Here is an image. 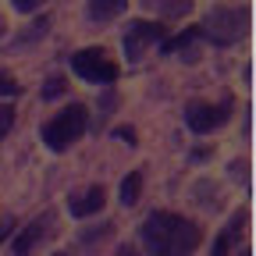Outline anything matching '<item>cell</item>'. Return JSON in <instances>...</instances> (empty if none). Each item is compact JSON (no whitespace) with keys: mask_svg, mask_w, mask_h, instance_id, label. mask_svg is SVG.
Here are the masks:
<instances>
[{"mask_svg":"<svg viewBox=\"0 0 256 256\" xmlns=\"http://www.w3.org/2000/svg\"><path fill=\"white\" fill-rule=\"evenodd\" d=\"M57 256H60V252H57Z\"/></svg>","mask_w":256,"mask_h":256,"instance_id":"ac0fdd59","label":"cell"},{"mask_svg":"<svg viewBox=\"0 0 256 256\" xmlns=\"http://www.w3.org/2000/svg\"><path fill=\"white\" fill-rule=\"evenodd\" d=\"M124 8H128V0H89V14L96 22H107V18L121 14Z\"/></svg>","mask_w":256,"mask_h":256,"instance_id":"9c48e42d","label":"cell"},{"mask_svg":"<svg viewBox=\"0 0 256 256\" xmlns=\"http://www.w3.org/2000/svg\"><path fill=\"white\" fill-rule=\"evenodd\" d=\"M82 132H86V107H82V104L64 107L54 121L43 124V139H46V146L57 150V153H60V150H68Z\"/></svg>","mask_w":256,"mask_h":256,"instance_id":"7a4b0ae2","label":"cell"},{"mask_svg":"<svg viewBox=\"0 0 256 256\" xmlns=\"http://www.w3.org/2000/svg\"><path fill=\"white\" fill-rule=\"evenodd\" d=\"M72 72L86 82H114L118 78V64L100 50V46H89V50H78L72 57Z\"/></svg>","mask_w":256,"mask_h":256,"instance_id":"3957f363","label":"cell"},{"mask_svg":"<svg viewBox=\"0 0 256 256\" xmlns=\"http://www.w3.org/2000/svg\"><path fill=\"white\" fill-rule=\"evenodd\" d=\"M11 124H14V110L11 107H0V139L11 132Z\"/></svg>","mask_w":256,"mask_h":256,"instance_id":"4fadbf2b","label":"cell"},{"mask_svg":"<svg viewBox=\"0 0 256 256\" xmlns=\"http://www.w3.org/2000/svg\"><path fill=\"white\" fill-rule=\"evenodd\" d=\"M60 92H64V78H50V82H46V89H43L46 100H54V96H60Z\"/></svg>","mask_w":256,"mask_h":256,"instance_id":"5bb4252c","label":"cell"},{"mask_svg":"<svg viewBox=\"0 0 256 256\" xmlns=\"http://www.w3.org/2000/svg\"><path fill=\"white\" fill-rule=\"evenodd\" d=\"M200 238H203V232L196 224L178 214H168V210L150 214V220L142 224V242L153 256H188L200 246Z\"/></svg>","mask_w":256,"mask_h":256,"instance_id":"6da1fadb","label":"cell"},{"mask_svg":"<svg viewBox=\"0 0 256 256\" xmlns=\"http://www.w3.org/2000/svg\"><path fill=\"white\" fill-rule=\"evenodd\" d=\"M139 188H142V174L132 171V174L121 182V203H124V206H136V203H139Z\"/></svg>","mask_w":256,"mask_h":256,"instance_id":"30bf717a","label":"cell"},{"mask_svg":"<svg viewBox=\"0 0 256 256\" xmlns=\"http://www.w3.org/2000/svg\"><path fill=\"white\" fill-rule=\"evenodd\" d=\"M235 235H238V228H232V232H224V235L217 238V246H214V256H228V249H232Z\"/></svg>","mask_w":256,"mask_h":256,"instance_id":"8fae6325","label":"cell"},{"mask_svg":"<svg viewBox=\"0 0 256 256\" xmlns=\"http://www.w3.org/2000/svg\"><path fill=\"white\" fill-rule=\"evenodd\" d=\"M160 36H164V28H160L156 22H132V25L124 28V50H128V57L139 60V57H142V50H146V46H153Z\"/></svg>","mask_w":256,"mask_h":256,"instance_id":"277c9868","label":"cell"},{"mask_svg":"<svg viewBox=\"0 0 256 256\" xmlns=\"http://www.w3.org/2000/svg\"><path fill=\"white\" fill-rule=\"evenodd\" d=\"M104 203H107V192H104L100 185H92L89 192H82V196L72 200V214H75V217H89V214H96V210H104Z\"/></svg>","mask_w":256,"mask_h":256,"instance_id":"52a82bcc","label":"cell"},{"mask_svg":"<svg viewBox=\"0 0 256 256\" xmlns=\"http://www.w3.org/2000/svg\"><path fill=\"white\" fill-rule=\"evenodd\" d=\"M0 96H18V82L8 72H0Z\"/></svg>","mask_w":256,"mask_h":256,"instance_id":"7c38bea8","label":"cell"},{"mask_svg":"<svg viewBox=\"0 0 256 256\" xmlns=\"http://www.w3.org/2000/svg\"><path fill=\"white\" fill-rule=\"evenodd\" d=\"M11 4H14V11H22V14H28V11H36V8L43 4V0H11Z\"/></svg>","mask_w":256,"mask_h":256,"instance_id":"9a60e30c","label":"cell"},{"mask_svg":"<svg viewBox=\"0 0 256 256\" xmlns=\"http://www.w3.org/2000/svg\"><path fill=\"white\" fill-rule=\"evenodd\" d=\"M0 28H4V18H0Z\"/></svg>","mask_w":256,"mask_h":256,"instance_id":"e0dca14e","label":"cell"},{"mask_svg":"<svg viewBox=\"0 0 256 256\" xmlns=\"http://www.w3.org/2000/svg\"><path fill=\"white\" fill-rule=\"evenodd\" d=\"M224 121H228V104H192L188 107V128L192 132H214V128H220Z\"/></svg>","mask_w":256,"mask_h":256,"instance_id":"5b68a950","label":"cell"},{"mask_svg":"<svg viewBox=\"0 0 256 256\" xmlns=\"http://www.w3.org/2000/svg\"><path fill=\"white\" fill-rule=\"evenodd\" d=\"M114 256H139V252H136V249H132V246H121V249H118V252H114Z\"/></svg>","mask_w":256,"mask_h":256,"instance_id":"2e32d148","label":"cell"},{"mask_svg":"<svg viewBox=\"0 0 256 256\" xmlns=\"http://www.w3.org/2000/svg\"><path fill=\"white\" fill-rule=\"evenodd\" d=\"M50 224H54V217H50V214H43L40 220H32L28 228H25V232L14 238V256H28V249H32V246H36V242L46 235V228H50Z\"/></svg>","mask_w":256,"mask_h":256,"instance_id":"8992f818","label":"cell"},{"mask_svg":"<svg viewBox=\"0 0 256 256\" xmlns=\"http://www.w3.org/2000/svg\"><path fill=\"white\" fill-rule=\"evenodd\" d=\"M238 18H242V14H224V11L210 14V22H206V36H210V40H217V43H228V40L235 36L232 22H238Z\"/></svg>","mask_w":256,"mask_h":256,"instance_id":"ba28073f","label":"cell"}]
</instances>
